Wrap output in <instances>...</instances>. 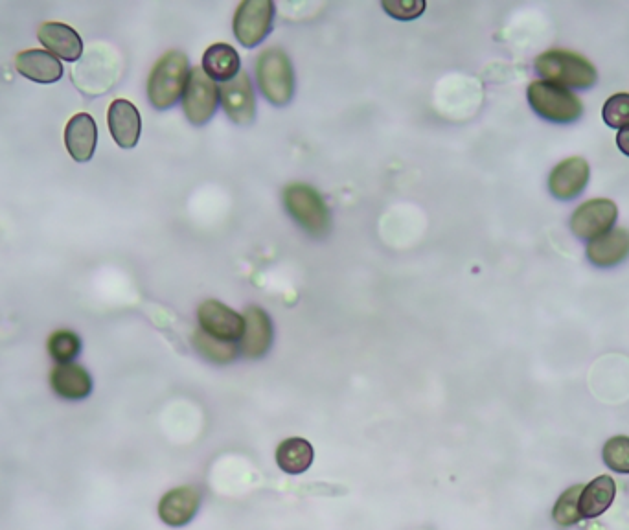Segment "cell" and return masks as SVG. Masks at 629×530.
<instances>
[{
  "instance_id": "cell-1",
  "label": "cell",
  "mask_w": 629,
  "mask_h": 530,
  "mask_svg": "<svg viewBox=\"0 0 629 530\" xmlns=\"http://www.w3.org/2000/svg\"><path fill=\"white\" fill-rule=\"evenodd\" d=\"M534 69L543 81L560 85L563 89H589L598 80L595 65L589 59L563 48H552L539 54Z\"/></svg>"
},
{
  "instance_id": "cell-2",
  "label": "cell",
  "mask_w": 629,
  "mask_h": 530,
  "mask_svg": "<svg viewBox=\"0 0 629 530\" xmlns=\"http://www.w3.org/2000/svg\"><path fill=\"white\" fill-rule=\"evenodd\" d=\"M190 74L188 58L179 50L164 54L151 70L148 80V98L155 109H170L183 98L184 87Z\"/></svg>"
},
{
  "instance_id": "cell-3",
  "label": "cell",
  "mask_w": 629,
  "mask_h": 530,
  "mask_svg": "<svg viewBox=\"0 0 629 530\" xmlns=\"http://www.w3.org/2000/svg\"><path fill=\"white\" fill-rule=\"evenodd\" d=\"M528 104L541 118L554 124H572L584 115V104L576 94L549 81H532L527 89Z\"/></svg>"
},
{
  "instance_id": "cell-4",
  "label": "cell",
  "mask_w": 629,
  "mask_h": 530,
  "mask_svg": "<svg viewBox=\"0 0 629 530\" xmlns=\"http://www.w3.org/2000/svg\"><path fill=\"white\" fill-rule=\"evenodd\" d=\"M258 85L265 98L275 105H287L295 93V74L286 52L269 48L256 63Z\"/></svg>"
},
{
  "instance_id": "cell-5",
  "label": "cell",
  "mask_w": 629,
  "mask_h": 530,
  "mask_svg": "<svg viewBox=\"0 0 629 530\" xmlns=\"http://www.w3.org/2000/svg\"><path fill=\"white\" fill-rule=\"evenodd\" d=\"M284 205L289 216L311 236L321 238L330 231V210L315 188L300 183L287 186Z\"/></svg>"
},
{
  "instance_id": "cell-6",
  "label": "cell",
  "mask_w": 629,
  "mask_h": 530,
  "mask_svg": "<svg viewBox=\"0 0 629 530\" xmlns=\"http://www.w3.org/2000/svg\"><path fill=\"white\" fill-rule=\"evenodd\" d=\"M218 104L219 87L216 81L208 78L203 67L190 69L183 94V109L186 118L194 126H203L216 115Z\"/></svg>"
},
{
  "instance_id": "cell-7",
  "label": "cell",
  "mask_w": 629,
  "mask_h": 530,
  "mask_svg": "<svg viewBox=\"0 0 629 530\" xmlns=\"http://www.w3.org/2000/svg\"><path fill=\"white\" fill-rule=\"evenodd\" d=\"M275 4L271 0H245L234 15V35L243 47L260 45L273 30Z\"/></svg>"
},
{
  "instance_id": "cell-8",
  "label": "cell",
  "mask_w": 629,
  "mask_h": 530,
  "mask_svg": "<svg viewBox=\"0 0 629 530\" xmlns=\"http://www.w3.org/2000/svg\"><path fill=\"white\" fill-rule=\"evenodd\" d=\"M618 218V208L611 199H589L574 210L571 231L580 240H595L613 229Z\"/></svg>"
},
{
  "instance_id": "cell-9",
  "label": "cell",
  "mask_w": 629,
  "mask_h": 530,
  "mask_svg": "<svg viewBox=\"0 0 629 530\" xmlns=\"http://www.w3.org/2000/svg\"><path fill=\"white\" fill-rule=\"evenodd\" d=\"M199 328L221 341L238 343L245 332V317L219 300H206L197 310Z\"/></svg>"
},
{
  "instance_id": "cell-10",
  "label": "cell",
  "mask_w": 629,
  "mask_h": 530,
  "mask_svg": "<svg viewBox=\"0 0 629 530\" xmlns=\"http://www.w3.org/2000/svg\"><path fill=\"white\" fill-rule=\"evenodd\" d=\"M219 100L232 122L249 126L256 116V98L249 74L241 70L236 78L219 87Z\"/></svg>"
},
{
  "instance_id": "cell-11",
  "label": "cell",
  "mask_w": 629,
  "mask_h": 530,
  "mask_svg": "<svg viewBox=\"0 0 629 530\" xmlns=\"http://www.w3.org/2000/svg\"><path fill=\"white\" fill-rule=\"evenodd\" d=\"M591 168L589 162L582 157H571L561 161L549 177V190L552 196L560 201H571L582 196L589 185Z\"/></svg>"
},
{
  "instance_id": "cell-12",
  "label": "cell",
  "mask_w": 629,
  "mask_h": 530,
  "mask_svg": "<svg viewBox=\"0 0 629 530\" xmlns=\"http://www.w3.org/2000/svg\"><path fill=\"white\" fill-rule=\"evenodd\" d=\"M245 332L240 339V354L247 359H262L273 345L271 317L260 306H251L245 312Z\"/></svg>"
},
{
  "instance_id": "cell-13",
  "label": "cell",
  "mask_w": 629,
  "mask_h": 530,
  "mask_svg": "<svg viewBox=\"0 0 629 530\" xmlns=\"http://www.w3.org/2000/svg\"><path fill=\"white\" fill-rule=\"evenodd\" d=\"M201 507V492L195 486H177L164 494L159 503V516L168 527H184L195 518Z\"/></svg>"
},
{
  "instance_id": "cell-14",
  "label": "cell",
  "mask_w": 629,
  "mask_h": 530,
  "mask_svg": "<svg viewBox=\"0 0 629 530\" xmlns=\"http://www.w3.org/2000/svg\"><path fill=\"white\" fill-rule=\"evenodd\" d=\"M107 124L109 131L113 135L116 144L124 150H131L138 144L140 133H142V120L137 107L129 100H115L109 113H107Z\"/></svg>"
},
{
  "instance_id": "cell-15",
  "label": "cell",
  "mask_w": 629,
  "mask_h": 530,
  "mask_svg": "<svg viewBox=\"0 0 629 530\" xmlns=\"http://www.w3.org/2000/svg\"><path fill=\"white\" fill-rule=\"evenodd\" d=\"M50 387L59 398L80 402L92 392L91 374L76 363H61L50 372Z\"/></svg>"
},
{
  "instance_id": "cell-16",
  "label": "cell",
  "mask_w": 629,
  "mask_h": 530,
  "mask_svg": "<svg viewBox=\"0 0 629 530\" xmlns=\"http://www.w3.org/2000/svg\"><path fill=\"white\" fill-rule=\"evenodd\" d=\"M98 144V127L91 115H74L65 127V146L76 162H89Z\"/></svg>"
},
{
  "instance_id": "cell-17",
  "label": "cell",
  "mask_w": 629,
  "mask_h": 530,
  "mask_svg": "<svg viewBox=\"0 0 629 530\" xmlns=\"http://www.w3.org/2000/svg\"><path fill=\"white\" fill-rule=\"evenodd\" d=\"M628 256V229H611L587 245V258L596 267H615Z\"/></svg>"
},
{
  "instance_id": "cell-18",
  "label": "cell",
  "mask_w": 629,
  "mask_h": 530,
  "mask_svg": "<svg viewBox=\"0 0 629 530\" xmlns=\"http://www.w3.org/2000/svg\"><path fill=\"white\" fill-rule=\"evenodd\" d=\"M39 41L59 59L78 61L83 54V41L80 34L67 24L45 23L37 32Z\"/></svg>"
},
{
  "instance_id": "cell-19",
  "label": "cell",
  "mask_w": 629,
  "mask_h": 530,
  "mask_svg": "<svg viewBox=\"0 0 629 530\" xmlns=\"http://www.w3.org/2000/svg\"><path fill=\"white\" fill-rule=\"evenodd\" d=\"M19 74L35 83H56L63 76V65L45 50H24L15 58Z\"/></svg>"
},
{
  "instance_id": "cell-20",
  "label": "cell",
  "mask_w": 629,
  "mask_h": 530,
  "mask_svg": "<svg viewBox=\"0 0 629 530\" xmlns=\"http://www.w3.org/2000/svg\"><path fill=\"white\" fill-rule=\"evenodd\" d=\"M617 496V486L609 475H600L595 481L584 486L580 494V514L584 519H595L602 516L611 507Z\"/></svg>"
},
{
  "instance_id": "cell-21",
  "label": "cell",
  "mask_w": 629,
  "mask_h": 530,
  "mask_svg": "<svg viewBox=\"0 0 629 530\" xmlns=\"http://www.w3.org/2000/svg\"><path fill=\"white\" fill-rule=\"evenodd\" d=\"M240 54L227 43H216L203 56V70L214 81H230L241 72Z\"/></svg>"
},
{
  "instance_id": "cell-22",
  "label": "cell",
  "mask_w": 629,
  "mask_h": 530,
  "mask_svg": "<svg viewBox=\"0 0 629 530\" xmlns=\"http://www.w3.org/2000/svg\"><path fill=\"white\" fill-rule=\"evenodd\" d=\"M315 451L306 438H287L276 450V462L282 472L300 475L313 464Z\"/></svg>"
},
{
  "instance_id": "cell-23",
  "label": "cell",
  "mask_w": 629,
  "mask_h": 530,
  "mask_svg": "<svg viewBox=\"0 0 629 530\" xmlns=\"http://www.w3.org/2000/svg\"><path fill=\"white\" fill-rule=\"evenodd\" d=\"M195 350L203 356V358L218 363V365H227L232 363L234 359L240 356V346L230 341H221L212 335L205 334L201 328L195 332L192 337Z\"/></svg>"
},
{
  "instance_id": "cell-24",
  "label": "cell",
  "mask_w": 629,
  "mask_h": 530,
  "mask_svg": "<svg viewBox=\"0 0 629 530\" xmlns=\"http://www.w3.org/2000/svg\"><path fill=\"white\" fill-rule=\"evenodd\" d=\"M46 350L50 354V358L61 363H72L74 359L80 356L81 339L80 335L72 330H58L48 337Z\"/></svg>"
},
{
  "instance_id": "cell-25",
  "label": "cell",
  "mask_w": 629,
  "mask_h": 530,
  "mask_svg": "<svg viewBox=\"0 0 629 530\" xmlns=\"http://www.w3.org/2000/svg\"><path fill=\"white\" fill-rule=\"evenodd\" d=\"M582 490H584V484H576V486H571L569 490H565L558 499L556 507L552 510V518L560 527H572L584 519L580 514Z\"/></svg>"
},
{
  "instance_id": "cell-26",
  "label": "cell",
  "mask_w": 629,
  "mask_h": 530,
  "mask_svg": "<svg viewBox=\"0 0 629 530\" xmlns=\"http://www.w3.org/2000/svg\"><path fill=\"white\" fill-rule=\"evenodd\" d=\"M607 468L617 473H629V437L609 438L602 450Z\"/></svg>"
},
{
  "instance_id": "cell-27",
  "label": "cell",
  "mask_w": 629,
  "mask_h": 530,
  "mask_svg": "<svg viewBox=\"0 0 629 530\" xmlns=\"http://www.w3.org/2000/svg\"><path fill=\"white\" fill-rule=\"evenodd\" d=\"M604 122L613 129L629 126V94L611 96L604 105Z\"/></svg>"
},
{
  "instance_id": "cell-28",
  "label": "cell",
  "mask_w": 629,
  "mask_h": 530,
  "mask_svg": "<svg viewBox=\"0 0 629 530\" xmlns=\"http://www.w3.org/2000/svg\"><path fill=\"white\" fill-rule=\"evenodd\" d=\"M383 10L400 21L418 19L425 12L424 0H383Z\"/></svg>"
},
{
  "instance_id": "cell-29",
  "label": "cell",
  "mask_w": 629,
  "mask_h": 530,
  "mask_svg": "<svg viewBox=\"0 0 629 530\" xmlns=\"http://www.w3.org/2000/svg\"><path fill=\"white\" fill-rule=\"evenodd\" d=\"M617 146L624 155H628L629 157V126L622 127V129L618 131Z\"/></svg>"
}]
</instances>
